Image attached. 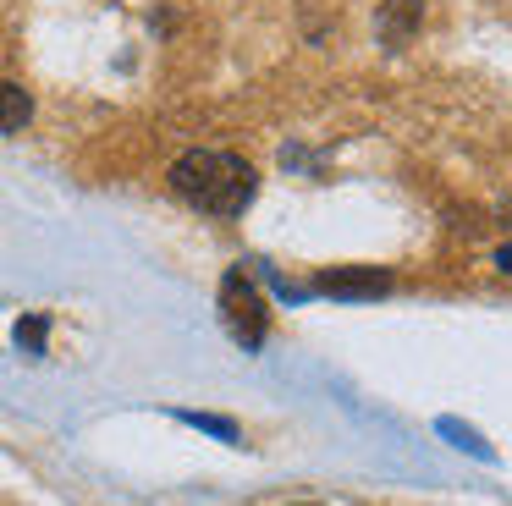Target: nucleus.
I'll return each mask as SVG.
<instances>
[{
    "label": "nucleus",
    "instance_id": "5",
    "mask_svg": "<svg viewBox=\"0 0 512 506\" xmlns=\"http://www.w3.org/2000/svg\"><path fill=\"white\" fill-rule=\"evenodd\" d=\"M413 22H419V0H391L386 17H380V33H386L391 44H408Z\"/></svg>",
    "mask_w": 512,
    "mask_h": 506
},
{
    "label": "nucleus",
    "instance_id": "8",
    "mask_svg": "<svg viewBox=\"0 0 512 506\" xmlns=\"http://www.w3.org/2000/svg\"><path fill=\"white\" fill-rule=\"evenodd\" d=\"M441 429H446V435H457V446H463V451H474V457H485V462H490V457H496V451H490V446H485V440H479V435H474V429H463V424H452V418H446V424H441Z\"/></svg>",
    "mask_w": 512,
    "mask_h": 506
},
{
    "label": "nucleus",
    "instance_id": "3",
    "mask_svg": "<svg viewBox=\"0 0 512 506\" xmlns=\"http://www.w3.org/2000/svg\"><path fill=\"white\" fill-rule=\"evenodd\" d=\"M314 292H325V297H380V292H391V275L380 270V264H336V270H320Z\"/></svg>",
    "mask_w": 512,
    "mask_h": 506
},
{
    "label": "nucleus",
    "instance_id": "9",
    "mask_svg": "<svg viewBox=\"0 0 512 506\" xmlns=\"http://www.w3.org/2000/svg\"><path fill=\"white\" fill-rule=\"evenodd\" d=\"M496 264H501V270H512V242H507V248L496 253Z\"/></svg>",
    "mask_w": 512,
    "mask_h": 506
},
{
    "label": "nucleus",
    "instance_id": "4",
    "mask_svg": "<svg viewBox=\"0 0 512 506\" xmlns=\"http://www.w3.org/2000/svg\"><path fill=\"white\" fill-rule=\"evenodd\" d=\"M28 121H34V99H28V88H17V83L0 77V132H17V127H28Z\"/></svg>",
    "mask_w": 512,
    "mask_h": 506
},
{
    "label": "nucleus",
    "instance_id": "7",
    "mask_svg": "<svg viewBox=\"0 0 512 506\" xmlns=\"http://www.w3.org/2000/svg\"><path fill=\"white\" fill-rule=\"evenodd\" d=\"M45 330H50V319H45V314L17 319V347H23V352H45Z\"/></svg>",
    "mask_w": 512,
    "mask_h": 506
},
{
    "label": "nucleus",
    "instance_id": "6",
    "mask_svg": "<svg viewBox=\"0 0 512 506\" xmlns=\"http://www.w3.org/2000/svg\"><path fill=\"white\" fill-rule=\"evenodd\" d=\"M177 418H182V424H193V429H204V435H221V440H232V446L243 440V429H237L232 418H215V413H177Z\"/></svg>",
    "mask_w": 512,
    "mask_h": 506
},
{
    "label": "nucleus",
    "instance_id": "2",
    "mask_svg": "<svg viewBox=\"0 0 512 506\" xmlns=\"http://www.w3.org/2000/svg\"><path fill=\"white\" fill-rule=\"evenodd\" d=\"M221 319H226V330H232L248 352L270 336V308H265V297H259V286L248 281V270H226V281H221Z\"/></svg>",
    "mask_w": 512,
    "mask_h": 506
},
{
    "label": "nucleus",
    "instance_id": "1",
    "mask_svg": "<svg viewBox=\"0 0 512 506\" xmlns=\"http://www.w3.org/2000/svg\"><path fill=\"white\" fill-rule=\"evenodd\" d=\"M171 187H177L193 209H204V215H237V209H248L259 176H254V165L237 160V154L188 149L171 165Z\"/></svg>",
    "mask_w": 512,
    "mask_h": 506
},
{
    "label": "nucleus",
    "instance_id": "10",
    "mask_svg": "<svg viewBox=\"0 0 512 506\" xmlns=\"http://www.w3.org/2000/svg\"><path fill=\"white\" fill-rule=\"evenodd\" d=\"M298 506H320V501H298Z\"/></svg>",
    "mask_w": 512,
    "mask_h": 506
}]
</instances>
